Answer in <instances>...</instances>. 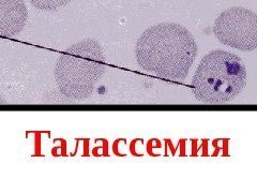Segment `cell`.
Wrapping results in <instances>:
<instances>
[{"instance_id": "7a4b0ae2", "label": "cell", "mask_w": 257, "mask_h": 193, "mask_svg": "<svg viewBox=\"0 0 257 193\" xmlns=\"http://www.w3.org/2000/svg\"><path fill=\"white\" fill-rule=\"evenodd\" d=\"M246 84V70L237 55L215 50L199 62L192 78L195 99L208 106H221L235 100Z\"/></svg>"}, {"instance_id": "6da1fadb", "label": "cell", "mask_w": 257, "mask_h": 193, "mask_svg": "<svg viewBox=\"0 0 257 193\" xmlns=\"http://www.w3.org/2000/svg\"><path fill=\"white\" fill-rule=\"evenodd\" d=\"M135 55L144 70L166 79L182 80L196 58L197 44L180 24L160 23L143 32Z\"/></svg>"}, {"instance_id": "8992f818", "label": "cell", "mask_w": 257, "mask_h": 193, "mask_svg": "<svg viewBox=\"0 0 257 193\" xmlns=\"http://www.w3.org/2000/svg\"><path fill=\"white\" fill-rule=\"evenodd\" d=\"M32 6L43 11H55L70 4L72 0H29Z\"/></svg>"}, {"instance_id": "5b68a950", "label": "cell", "mask_w": 257, "mask_h": 193, "mask_svg": "<svg viewBox=\"0 0 257 193\" xmlns=\"http://www.w3.org/2000/svg\"><path fill=\"white\" fill-rule=\"evenodd\" d=\"M27 20L28 10L24 0H0V36L19 35Z\"/></svg>"}, {"instance_id": "277c9868", "label": "cell", "mask_w": 257, "mask_h": 193, "mask_svg": "<svg viewBox=\"0 0 257 193\" xmlns=\"http://www.w3.org/2000/svg\"><path fill=\"white\" fill-rule=\"evenodd\" d=\"M215 37L225 45L238 51L257 50V14L242 7H232L216 18Z\"/></svg>"}, {"instance_id": "3957f363", "label": "cell", "mask_w": 257, "mask_h": 193, "mask_svg": "<svg viewBox=\"0 0 257 193\" xmlns=\"http://www.w3.org/2000/svg\"><path fill=\"white\" fill-rule=\"evenodd\" d=\"M105 73V54L92 39L69 47L59 58L55 77L59 90L68 98L83 100L89 96Z\"/></svg>"}]
</instances>
